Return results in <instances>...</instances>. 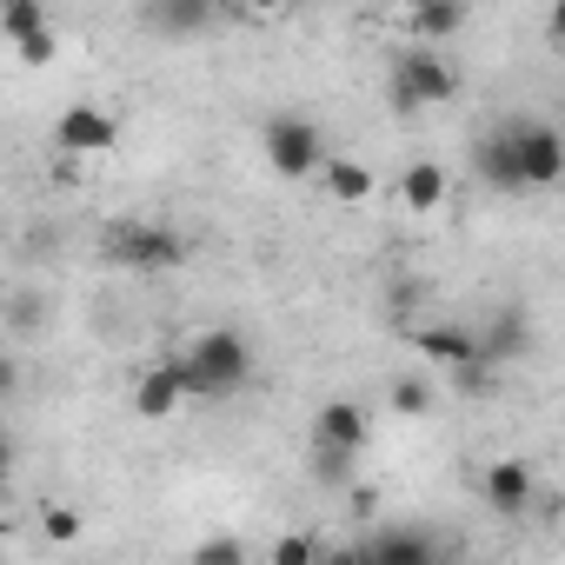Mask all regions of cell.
Here are the masks:
<instances>
[{"instance_id": "6da1fadb", "label": "cell", "mask_w": 565, "mask_h": 565, "mask_svg": "<svg viewBox=\"0 0 565 565\" xmlns=\"http://www.w3.org/2000/svg\"><path fill=\"white\" fill-rule=\"evenodd\" d=\"M173 380L186 399H226L253 380V340L233 333V327H206L180 360H173Z\"/></svg>"}, {"instance_id": "7a4b0ae2", "label": "cell", "mask_w": 565, "mask_h": 565, "mask_svg": "<svg viewBox=\"0 0 565 565\" xmlns=\"http://www.w3.org/2000/svg\"><path fill=\"white\" fill-rule=\"evenodd\" d=\"M446 100H459V67L446 54L399 47L393 54V107L399 114H419V107H446Z\"/></svg>"}, {"instance_id": "3957f363", "label": "cell", "mask_w": 565, "mask_h": 565, "mask_svg": "<svg viewBox=\"0 0 565 565\" xmlns=\"http://www.w3.org/2000/svg\"><path fill=\"white\" fill-rule=\"evenodd\" d=\"M259 147H266V167L279 180H313L327 167V134L307 114H273L266 134H259Z\"/></svg>"}, {"instance_id": "277c9868", "label": "cell", "mask_w": 565, "mask_h": 565, "mask_svg": "<svg viewBox=\"0 0 565 565\" xmlns=\"http://www.w3.org/2000/svg\"><path fill=\"white\" fill-rule=\"evenodd\" d=\"M107 259L134 266V273H173V266H186V239L173 226H153V220H114L107 226Z\"/></svg>"}, {"instance_id": "5b68a950", "label": "cell", "mask_w": 565, "mask_h": 565, "mask_svg": "<svg viewBox=\"0 0 565 565\" xmlns=\"http://www.w3.org/2000/svg\"><path fill=\"white\" fill-rule=\"evenodd\" d=\"M499 134H505V147H512L525 186H558V180H565V140H558L552 120H505Z\"/></svg>"}, {"instance_id": "8992f818", "label": "cell", "mask_w": 565, "mask_h": 565, "mask_svg": "<svg viewBox=\"0 0 565 565\" xmlns=\"http://www.w3.org/2000/svg\"><path fill=\"white\" fill-rule=\"evenodd\" d=\"M114 140H120V120L107 107H94V100H81V107H67L54 120V147L67 160H100V153H114Z\"/></svg>"}, {"instance_id": "52a82bcc", "label": "cell", "mask_w": 565, "mask_h": 565, "mask_svg": "<svg viewBox=\"0 0 565 565\" xmlns=\"http://www.w3.org/2000/svg\"><path fill=\"white\" fill-rule=\"evenodd\" d=\"M366 439H373V413L360 406V399H327L320 413H313V446H333V452H366Z\"/></svg>"}, {"instance_id": "ba28073f", "label": "cell", "mask_w": 565, "mask_h": 565, "mask_svg": "<svg viewBox=\"0 0 565 565\" xmlns=\"http://www.w3.org/2000/svg\"><path fill=\"white\" fill-rule=\"evenodd\" d=\"M479 486H486V505H492L499 519H525L532 499H539V472H532L525 459H492Z\"/></svg>"}, {"instance_id": "9c48e42d", "label": "cell", "mask_w": 565, "mask_h": 565, "mask_svg": "<svg viewBox=\"0 0 565 565\" xmlns=\"http://www.w3.org/2000/svg\"><path fill=\"white\" fill-rule=\"evenodd\" d=\"M413 353H419V360H433V366H446V373L486 366V360H479L472 327H419V333H413Z\"/></svg>"}, {"instance_id": "30bf717a", "label": "cell", "mask_w": 565, "mask_h": 565, "mask_svg": "<svg viewBox=\"0 0 565 565\" xmlns=\"http://www.w3.org/2000/svg\"><path fill=\"white\" fill-rule=\"evenodd\" d=\"M366 565H439V539L419 525H393L366 539Z\"/></svg>"}, {"instance_id": "8fae6325", "label": "cell", "mask_w": 565, "mask_h": 565, "mask_svg": "<svg viewBox=\"0 0 565 565\" xmlns=\"http://www.w3.org/2000/svg\"><path fill=\"white\" fill-rule=\"evenodd\" d=\"M459 28H466V8H459V0H433V8H406V14H399L406 47H426V54H439V41H452Z\"/></svg>"}, {"instance_id": "7c38bea8", "label": "cell", "mask_w": 565, "mask_h": 565, "mask_svg": "<svg viewBox=\"0 0 565 565\" xmlns=\"http://www.w3.org/2000/svg\"><path fill=\"white\" fill-rule=\"evenodd\" d=\"M446 193H452V180H446L439 160H406V173H399V206L406 213H439Z\"/></svg>"}, {"instance_id": "4fadbf2b", "label": "cell", "mask_w": 565, "mask_h": 565, "mask_svg": "<svg viewBox=\"0 0 565 565\" xmlns=\"http://www.w3.org/2000/svg\"><path fill=\"white\" fill-rule=\"evenodd\" d=\"M186 406V393H180V380H173V360H160V366H147L140 380H134V413L140 419H173Z\"/></svg>"}, {"instance_id": "5bb4252c", "label": "cell", "mask_w": 565, "mask_h": 565, "mask_svg": "<svg viewBox=\"0 0 565 565\" xmlns=\"http://www.w3.org/2000/svg\"><path fill=\"white\" fill-rule=\"evenodd\" d=\"M472 173H479V186H492V193H525V180H519V160H512L505 134H486V140L472 147Z\"/></svg>"}, {"instance_id": "9a60e30c", "label": "cell", "mask_w": 565, "mask_h": 565, "mask_svg": "<svg viewBox=\"0 0 565 565\" xmlns=\"http://www.w3.org/2000/svg\"><path fill=\"white\" fill-rule=\"evenodd\" d=\"M472 340H479V360H486L492 373H499L505 360L532 353V327H525L519 313H492V327H486V333H472Z\"/></svg>"}, {"instance_id": "2e32d148", "label": "cell", "mask_w": 565, "mask_h": 565, "mask_svg": "<svg viewBox=\"0 0 565 565\" xmlns=\"http://www.w3.org/2000/svg\"><path fill=\"white\" fill-rule=\"evenodd\" d=\"M147 28L186 41V34H200V28H213V8H206V0H153V8H147Z\"/></svg>"}, {"instance_id": "e0dca14e", "label": "cell", "mask_w": 565, "mask_h": 565, "mask_svg": "<svg viewBox=\"0 0 565 565\" xmlns=\"http://www.w3.org/2000/svg\"><path fill=\"white\" fill-rule=\"evenodd\" d=\"M320 180H327V193H333L340 206H360V200H373V173H366L360 160H340V153H327Z\"/></svg>"}, {"instance_id": "ac0fdd59", "label": "cell", "mask_w": 565, "mask_h": 565, "mask_svg": "<svg viewBox=\"0 0 565 565\" xmlns=\"http://www.w3.org/2000/svg\"><path fill=\"white\" fill-rule=\"evenodd\" d=\"M47 28H54V14L41 8V0H8V8H0V34H8L14 47L34 41V34H47Z\"/></svg>"}, {"instance_id": "d6986e66", "label": "cell", "mask_w": 565, "mask_h": 565, "mask_svg": "<svg viewBox=\"0 0 565 565\" xmlns=\"http://www.w3.org/2000/svg\"><path fill=\"white\" fill-rule=\"evenodd\" d=\"M186 565H253V552H246V539L239 532H206L200 545H193V558Z\"/></svg>"}, {"instance_id": "ffe728a7", "label": "cell", "mask_w": 565, "mask_h": 565, "mask_svg": "<svg viewBox=\"0 0 565 565\" xmlns=\"http://www.w3.org/2000/svg\"><path fill=\"white\" fill-rule=\"evenodd\" d=\"M0 313H8V333L28 340V333L47 327V294H28V287H21V294H8V307H0Z\"/></svg>"}, {"instance_id": "44dd1931", "label": "cell", "mask_w": 565, "mask_h": 565, "mask_svg": "<svg viewBox=\"0 0 565 565\" xmlns=\"http://www.w3.org/2000/svg\"><path fill=\"white\" fill-rule=\"evenodd\" d=\"M320 532H279L273 539V552H266V565H320Z\"/></svg>"}, {"instance_id": "7402d4cb", "label": "cell", "mask_w": 565, "mask_h": 565, "mask_svg": "<svg viewBox=\"0 0 565 565\" xmlns=\"http://www.w3.org/2000/svg\"><path fill=\"white\" fill-rule=\"evenodd\" d=\"M386 406H393L399 419H426V413H433V386H426L419 373H406V380H393V393H386Z\"/></svg>"}, {"instance_id": "603a6c76", "label": "cell", "mask_w": 565, "mask_h": 565, "mask_svg": "<svg viewBox=\"0 0 565 565\" xmlns=\"http://www.w3.org/2000/svg\"><path fill=\"white\" fill-rule=\"evenodd\" d=\"M41 532H47L54 545H74V539L87 532V519H81L74 505H61V499H47V505H41Z\"/></svg>"}, {"instance_id": "cb8c5ba5", "label": "cell", "mask_w": 565, "mask_h": 565, "mask_svg": "<svg viewBox=\"0 0 565 565\" xmlns=\"http://www.w3.org/2000/svg\"><path fill=\"white\" fill-rule=\"evenodd\" d=\"M313 472H320V486H347V479H353V452L313 446Z\"/></svg>"}, {"instance_id": "d4e9b609", "label": "cell", "mask_w": 565, "mask_h": 565, "mask_svg": "<svg viewBox=\"0 0 565 565\" xmlns=\"http://www.w3.org/2000/svg\"><path fill=\"white\" fill-rule=\"evenodd\" d=\"M14 54H21V61H28V67H47V61H54V54H61V41H54V28H47V34H34V41H21V47H14Z\"/></svg>"}, {"instance_id": "484cf974", "label": "cell", "mask_w": 565, "mask_h": 565, "mask_svg": "<svg viewBox=\"0 0 565 565\" xmlns=\"http://www.w3.org/2000/svg\"><path fill=\"white\" fill-rule=\"evenodd\" d=\"M320 565H366V539H347V545H327Z\"/></svg>"}, {"instance_id": "4316f807", "label": "cell", "mask_w": 565, "mask_h": 565, "mask_svg": "<svg viewBox=\"0 0 565 565\" xmlns=\"http://www.w3.org/2000/svg\"><path fill=\"white\" fill-rule=\"evenodd\" d=\"M452 380H459L466 393H492V386H499V373H492V366H466V373H452Z\"/></svg>"}, {"instance_id": "83f0119b", "label": "cell", "mask_w": 565, "mask_h": 565, "mask_svg": "<svg viewBox=\"0 0 565 565\" xmlns=\"http://www.w3.org/2000/svg\"><path fill=\"white\" fill-rule=\"evenodd\" d=\"M14 386H21V366H14V360H8V353H0V399H8V393H14Z\"/></svg>"}, {"instance_id": "f1b7e54d", "label": "cell", "mask_w": 565, "mask_h": 565, "mask_svg": "<svg viewBox=\"0 0 565 565\" xmlns=\"http://www.w3.org/2000/svg\"><path fill=\"white\" fill-rule=\"evenodd\" d=\"M8 466H14V439L0 433V479H8Z\"/></svg>"}]
</instances>
